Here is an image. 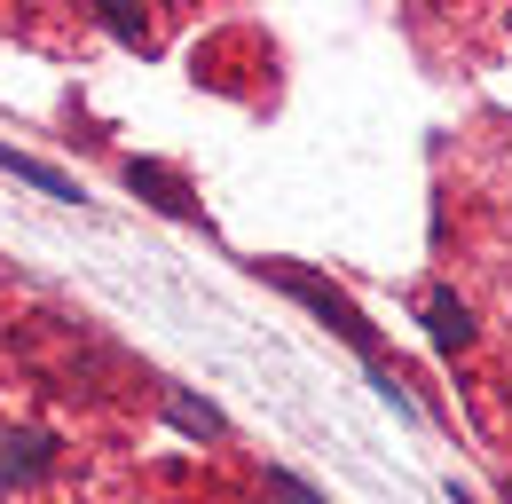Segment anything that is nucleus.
Here are the masks:
<instances>
[{"instance_id": "1", "label": "nucleus", "mask_w": 512, "mask_h": 504, "mask_svg": "<svg viewBox=\"0 0 512 504\" xmlns=\"http://www.w3.org/2000/svg\"><path fill=\"white\" fill-rule=\"evenodd\" d=\"M260 276H268V284H284L292 300H308V308H316L323 323H331V331H339V339H347V347H355V355L371 363V378H379V394H386V402H394V410H410V394H402V386H394V371L379 363V331L363 323V308H355L347 292H331L316 268H292V260H260Z\"/></svg>"}, {"instance_id": "2", "label": "nucleus", "mask_w": 512, "mask_h": 504, "mask_svg": "<svg viewBox=\"0 0 512 504\" xmlns=\"http://www.w3.org/2000/svg\"><path fill=\"white\" fill-rule=\"evenodd\" d=\"M56 457H64V441H56V434H40V426H8V434H0V489H32V481H48Z\"/></svg>"}, {"instance_id": "3", "label": "nucleus", "mask_w": 512, "mask_h": 504, "mask_svg": "<svg viewBox=\"0 0 512 504\" xmlns=\"http://www.w3.org/2000/svg\"><path fill=\"white\" fill-rule=\"evenodd\" d=\"M127 189H142L158 213H174V221H197V197L190 182L174 174V166H158V158H127Z\"/></svg>"}, {"instance_id": "4", "label": "nucleus", "mask_w": 512, "mask_h": 504, "mask_svg": "<svg viewBox=\"0 0 512 504\" xmlns=\"http://www.w3.org/2000/svg\"><path fill=\"white\" fill-rule=\"evenodd\" d=\"M0 174L32 182L40 197H56V205H79V182H71L64 166H48V158H24V150H8V142H0Z\"/></svg>"}, {"instance_id": "5", "label": "nucleus", "mask_w": 512, "mask_h": 504, "mask_svg": "<svg viewBox=\"0 0 512 504\" xmlns=\"http://www.w3.org/2000/svg\"><path fill=\"white\" fill-rule=\"evenodd\" d=\"M426 331H434V347H442V355H457V347L473 339V308H465L457 292H434V300H426Z\"/></svg>"}, {"instance_id": "6", "label": "nucleus", "mask_w": 512, "mask_h": 504, "mask_svg": "<svg viewBox=\"0 0 512 504\" xmlns=\"http://www.w3.org/2000/svg\"><path fill=\"white\" fill-rule=\"evenodd\" d=\"M158 402H166V418H174L182 434L221 441V410H213V402H197V394H182V386H158Z\"/></svg>"}, {"instance_id": "7", "label": "nucleus", "mask_w": 512, "mask_h": 504, "mask_svg": "<svg viewBox=\"0 0 512 504\" xmlns=\"http://www.w3.org/2000/svg\"><path fill=\"white\" fill-rule=\"evenodd\" d=\"M87 16H95L111 40H127V48H150V16H142V8H127V0H95Z\"/></svg>"}, {"instance_id": "8", "label": "nucleus", "mask_w": 512, "mask_h": 504, "mask_svg": "<svg viewBox=\"0 0 512 504\" xmlns=\"http://www.w3.org/2000/svg\"><path fill=\"white\" fill-rule=\"evenodd\" d=\"M268 497H284V504H323L300 473H284V465H268Z\"/></svg>"}, {"instance_id": "9", "label": "nucleus", "mask_w": 512, "mask_h": 504, "mask_svg": "<svg viewBox=\"0 0 512 504\" xmlns=\"http://www.w3.org/2000/svg\"><path fill=\"white\" fill-rule=\"evenodd\" d=\"M449 504H473V497H465V489H449Z\"/></svg>"}]
</instances>
